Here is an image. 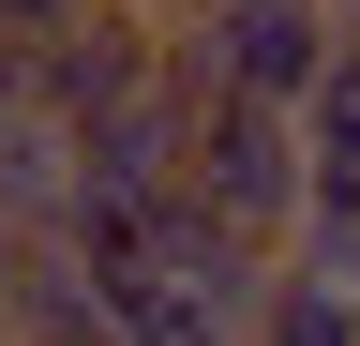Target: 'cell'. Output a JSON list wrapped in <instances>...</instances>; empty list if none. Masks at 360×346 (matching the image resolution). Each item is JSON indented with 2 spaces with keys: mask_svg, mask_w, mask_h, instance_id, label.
<instances>
[{
  "mask_svg": "<svg viewBox=\"0 0 360 346\" xmlns=\"http://www.w3.org/2000/svg\"><path fill=\"white\" fill-rule=\"evenodd\" d=\"M270 271H300V286H330V301H360V211H300V226L270 241Z\"/></svg>",
  "mask_w": 360,
  "mask_h": 346,
  "instance_id": "8",
  "label": "cell"
},
{
  "mask_svg": "<svg viewBox=\"0 0 360 346\" xmlns=\"http://www.w3.org/2000/svg\"><path fill=\"white\" fill-rule=\"evenodd\" d=\"M135 271H150V286H195L210 316L240 331V316H255V286H270V256H255L240 226H210L195 196H150V226H135Z\"/></svg>",
  "mask_w": 360,
  "mask_h": 346,
  "instance_id": "5",
  "label": "cell"
},
{
  "mask_svg": "<svg viewBox=\"0 0 360 346\" xmlns=\"http://www.w3.org/2000/svg\"><path fill=\"white\" fill-rule=\"evenodd\" d=\"M180 151H195V106L150 75L135 106H105L75 136V211H150V196H180Z\"/></svg>",
  "mask_w": 360,
  "mask_h": 346,
  "instance_id": "3",
  "label": "cell"
},
{
  "mask_svg": "<svg viewBox=\"0 0 360 346\" xmlns=\"http://www.w3.org/2000/svg\"><path fill=\"white\" fill-rule=\"evenodd\" d=\"M0 346H120V286L75 241H0Z\"/></svg>",
  "mask_w": 360,
  "mask_h": 346,
  "instance_id": "4",
  "label": "cell"
},
{
  "mask_svg": "<svg viewBox=\"0 0 360 346\" xmlns=\"http://www.w3.org/2000/svg\"><path fill=\"white\" fill-rule=\"evenodd\" d=\"M240 346H360V301L300 286V271H270V286H255V316H240Z\"/></svg>",
  "mask_w": 360,
  "mask_h": 346,
  "instance_id": "7",
  "label": "cell"
},
{
  "mask_svg": "<svg viewBox=\"0 0 360 346\" xmlns=\"http://www.w3.org/2000/svg\"><path fill=\"white\" fill-rule=\"evenodd\" d=\"M135 16H165V0H135Z\"/></svg>",
  "mask_w": 360,
  "mask_h": 346,
  "instance_id": "13",
  "label": "cell"
},
{
  "mask_svg": "<svg viewBox=\"0 0 360 346\" xmlns=\"http://www.w3.org/2000/svg\"><path fill=\"white\" fill-rule=\"evenodd\" d=\"M180 196L210 226H240L255 256L315 211V166H300V121L285 106H195V151H180Z\"/></svg>",
  "mask_w": 360,
  "mask_h": 346,
  "instance_id": "1",
  "label": "cell"
},
{
  "mask_svg": "<svg viewBox=\"0 0 360 346\" xmlns=\"http://www.w3.org/2000/svg\"><path fill=\"white\" fill-rule=\"evenodd\" d=\"M150 61H165V16H135V0H75V16L45 30L15 75H30V121L90 136L105 106H135V91H150Z\"/></svg>",
  "mask_w": 360,
  "mask_h": 346,
  "instance_id": "2",
  "label": "cell"
},
{
  "mask_svg": "<svg viewBox=\"0 0 360 346\" xmlns=\"http://www.w3.org/2000/svg\"><path fill=\"white\" fill-rule=\"evenodd\" d=\"M330 30H360V0H330Z\"/></svg>",
  "mask_w": 360,
  "mask_h": 346,
  "instance_id": "12",
  "label": "cell"
},
{
  "mask_svg": "<svg viewBox=\"0 0 360 346\" xmlns=\"http://www.w3.org/2000/svg\"><path fill=\"white\" fill-rule=\"evenodd\" d=\"M60 16H75V0H0V61H30V46H45Z\"/></svg>",
  "mask_w": 360,
  "mask_h": 346,
  "instance_id": "9",
  "label": "cell"
},
{
  "mask_svg": "<svg viewBox=\"0 0 360 346\" xmlns=\"http://www.w3.org/2000/svg\"><path fill=\"white\" fill-rule=\"evenodd\" d=\"M165 16H225V0H165Z\"/></svg>",
  "mask_w": 360,
  "mask_h": 346,
  "instance_id": "11",
  "label": "cell"
},
{
  "mask_svg": "<svg viewBox=\"0 0 360 346\" xmlns=\"http://www.w3.org/2000/svg\"><path fill=\"white\" fill-rule=\"evenodd\" d=\"M15 121H30V75H15V61H0V136H15Z\"/></svg>",
  "mask_w": 360,
  "mask_h": 346,
  "instance_id": "10",
  "label": "cell"
},
{
  "mask_svg": "<svg viewBox=\"0 0 360 346\" xmlns=\"http://www.w3.org/2000/svg\"><path fill=\"white\" fill-rule=\"evenodd\" d=\"M285 121H300V166H315V211H360V30L315 61V91Z\"/></svg>",
  "mask_w": 360,
  "mask_h": 346,
  "instance_id": "6",
  "label": "cell"
}]
</instances>
